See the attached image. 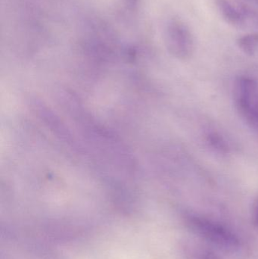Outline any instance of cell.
Segmentation results:
<instances>
[{
    "instance_id": "1",
    "label": "cell",
    "mask_w": 258,
    "mask_h": 259,
    "mask_svg": "<svg viewBox=\"0 0 258 259\" xmlns=\"http://www.w3.org/2000/svg\"><path fill=\"white\" fill-rule=\"evenodd\" d=\"M236 107L245 122L258 134V89L248 77L238 79L235 88Z\"/></svg>"
},
{
    "instance_id": "2",
    "label": "cell",
    "mask_w": 258,
    "mask_h": 259,
    "mask_svg": "<svg viewBox=\"0 0 258 259\" xmlns=\"http://www.w3.org/2000/svg\"><path fill=\"white\" fill-rule=\"evenodd\" d=\"M188 224L195 233L221 247L233 249L239 246L237 237L221 224L196 215H189Z\"/></svg>"
},
{
    "instance_id": "3",
    "label": "cell",
    "mask_w": 258,
    "mask_h": 259,
    "mask_svg": "<svg viewBox=\"0 0 258 259\" xmlns=\"http://www.w3.org/2000/svg\"><path fill=\"white\" fill-rule=\"evenodd\" d=\"M167 44L170 52L179 59H187L194 50V38L189 27L181 21H173L167 28Z\"/></svg>"
},
{
    "instance_id": "4",
    "label": "cell",
    "mask_w": 258,
    "mask_h": 259,
    "mask_svg": "<svg viewBox=\"0 0 258 259\" xmlns=\"http://www.w3.org/2000/svg\"><path fill=\"white\" fill-rule=\"evenodd\" d=\"M217 6L222 16L227 22L233 25H239L244 21V17L240 12L229 0H216Z\"/></svg>"
},
{
    "instance_id": "5",
    "label": "cell",
    "mask_w": 258,
    "mask_h": 259,
    "mask_svg": "<svg viewBox=\"0 0 258 259\" xmlns=\"http://www.w3.org/2000/svg\"><path fill=\"white\" fill-rule=\"evenodd\" d=\"M237 45L248 56H254L258 52V33H248L237 39Z\"/></svg>"
},
{
    "instance_id": "6",
    "label": "cell",
    "mask_w": 258,
    "mask_h": 259,
    "mask_svg": "<svg viewBox=\"0 0 258 259\" xmlns=\"http://www.w3.org/2000/svg\"><path fill=\"white\" fill-rule=\"evenodd\" d=\"M207 140L209 145L217 152L221 153H227L228 152L229 147L227 141L218 133H209Z\"/></svg>"
},
{
    "instance_id": "7",
    "label": "cell",
    "mask_w": 258,
    "mask_h": 259,
    "mask_svg": "<svg viewBox=\"0 0 258 259\" xmlns=\"http://www.w3.org/2000/svg\"><path fill=\"white\" fill-rule=\"evenodd\" d=\"M252 219L254 225L258 227V199L254 202L253 205Z\"/></svg>"
}]
</instances>
